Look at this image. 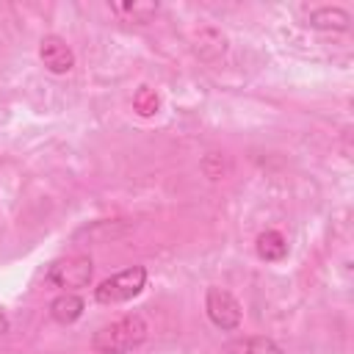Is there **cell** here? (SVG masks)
Segmentation results:
<instances>
[{
	"mask_svg": "<svg viewBox=\"0 0 354 354\" xmlns=\"http://www.w3.org/2000/svg\"><path fill=\"white\" fill-rule=\"evenodd\" d=\"M50 315L58 324H75L83 315V299L77 293H61L50 301Z\"/></svg>",
	"mask_w": 354,
	"mask_h": 354,
	"instance_id": "obj_9",
	"label": "cell"
},
{
	"mask_svg": "<svg viewBox=\"0 0 354 354\" xmlns=\"http://www.w3.org/2000/svg\"><path fill=\"white\" fill-rule=\"evenodd\" d=\"M158 3H113L111 11L124 17V19H133V22H149L155 14H158Z\"/></svg>",
	"mask_w": 354,
	"mask_h": 354,
	"instance_id": "obj_10",
	"label": "cell"
},
{
	"mask_svg": "<svg viewBox=\"0 0 354 354\" xmlns=\"http://www.w3.org/2000/svg\"><path fill=\"white\" fill-rule=\"evenodd\" d=\"M205 313L210 318L213 326L224 329V332H232L241 326V318H243V310L238 304V299L224 290V288H207L205 290Z\"/></svg>",
	"mask_w": 354,
	"mask_h": 354,
	"instance_id": "obj_4",
	"label": "cell"
},
{
	"mask_svg": "<svg viewBox=\"0 0 354 354\" xmlns=\"http://www.w3.org/2000/svg\"><path fill=\"white\" fill-rule=\"evenodd\" d=\"M307 22H310V28H315V30L343 33V30H348L351 17H348V11L340 8V6H318V8L310 11Z\"/></svg>",
	"mask_w": 354,
	"mask_h": 354,
	"instance_id": "obj_6",
	"label": "cell"
},
{
	"mask_svg": "<svg viewBox=\"0 0 354 354\" xmlns=\"http://www.w3.org/2000/svg\"><path fill=\"white\" fill-rule=\"evenodd\" d=\"M218 354H285L271 337L252 335V337H235L218 348Z\"/></svg>",
	"mask_w": 354,
	"mask_h": 354,
	"instance_id": "obj_7",
	"label": "cell"
},
{
	"mask_svg": "<svg viewBox=\"0 0 354 354\" xmlns=\"http://www.w3.org/2000/svg\"><path fill=\"white\" fill-rule=\"evenodd\" d=\"M254 249H257V257L266 260V263H279V260L288 257V241H285V235L277 232V230L260 232Z\"/></svg>",
	"mask_w": 354,
	"mask_h": 354,
	"instance_id": "obj_8",
	"label": "cell"
},
{
	"mask_svg": "<svg viewBox=\"0 0 354 354\" xmlns=\"http://www.w3.org/2000/svg\"><path fill=\"white\" fill-rule=\"evenodd\" d=\"M8 332V318H6V313L0 310V335H6Z\"/></svg>",
	"mask_w": 354,
	"mask_h": 354,
	"instance_id": "obj_12",
	"label": "cell"
},
{
	"mask_svg": "<svg viewBox=\"0 0 354 354\" xmlns=\"http://www.w3.org/2000/svg\"><path fill=\"white\" fill-rule=\"evenodd\" d=\"M91 274H94V266L88 254H69L50 263L47 282L55 288H64V293H75L77 288H86L91 282Z\"/></svg>",
	"mask_w": 354,
	"mask_h": 354,
	"instance_id": "obj_3",
	"label": "cell"
},
{
	"mask_svg": "<svg viewBox=\"0 0 354 354\" xmlns=\"http://www.w3.org/2000/svg\"><path fill=\"white\" fill-rule=\"evenodd\" d=\"M147 285V268L144 266H127L116 274H111L108 279H102L94 288V299L100 304H122L130 301L133 296H138Z\"/></svg>",
	"mask_w": 354,
	"mask_h": 354,
	"instance_id": "obj_2",
	"label": "cell"
},
{
	"mask_svg": "<svg viewBox=\"0 0 354 354\" xmlns=\"http://www.w3.org/2000/svg\"><path fill=\"white\" fill-rule=\"evenodd\" d=\"M133 108L141 113V116H152L158 113V94L149 88V86H141L133 97Z\"/></svg>",
	"mask_w": 354,
	"mask_h": 354,
	"instance_id": "obj_11",
	"label": "cell"
},
{
	"mask_svg": "<svg viewBox=\"0 0 354 354\" xmlns=\"http://www.w3.org/2000/svg\"><path fill=\"white\" fill-rule=\"evenodd\" d=\"M39 58H41L44 69L53 72V75H66V72L75 69V53H72V47L66 44V39H61L55 33H47L39 41Z\"/></svg>",
	"mask_w": 354,
	"mask_h": 354,
	"instance_id": "obj_5",
	"label": "cell"
},
{
	"mask_svg": "<svg viewBox=\"0 0 354 354\" xmlns=\"http://www.w3.org/2000/svg\"><path fill=\"white\" fill-rule=\"evenodd\" d=\"M149 329L141 315H122L91 335V348L97 354H130L147 340Z\"/></svg>",
	"mask_w": 354,
	"mask_h": 354,
	"instance_id": "obj_1",
	"label": "cell"
}]
</instances>
